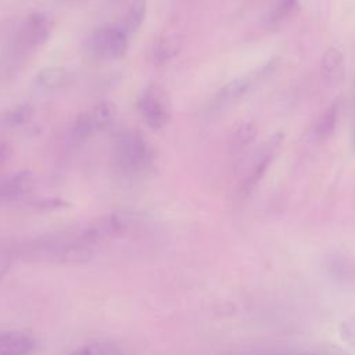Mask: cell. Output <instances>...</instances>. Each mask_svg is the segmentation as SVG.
Instances as JSON below:
<instances>
[{
  "label": "cell",
  "instance_id": "1",
  "mask_svg": "<svg viewBox=\"0 0 355 355\" xmlns=\"http://www.w3.org/2000/svg\"><path fill=\"white\" fill-rule=\"evenodd\" d=\"M22 255L36 262L85 263L93 258V250L78 233L39 239L35 244H29Z\"/></svg>",
  "mask_w": 355,
  "mask_h": 355
},
{
  "label": "cell",
  "instance_id": "2",
  "mask_svg": "<svg viewBox=\"0 0 355 355\" xmlns=\"http://www.w3.org/2000/svg\"><path fill=\"white\" fill-rule=\"evenodd\" d=\"M115 162L121 172L137 175L147 171L154 159L155 151L148 140L137 130H122L115 140Z\"/></svg>",
  "mask_w": 355,
  "mask_h": 355
},
{
  "label": "cell",
  "instance_id": "3",
  "mask_svg": "<svg viewBox=\"0 0 355 355\" xmlns=\"http://www.w3.org/2000/svg\"><path fill=\"white\" fill-rule=\"evenodd\" d=\"M276 67H277V60L273 58V60L266 61L261 67H258L252 71H248L247 73L237 76L236 79L226 83L212 98V101L209 104L211 111L219 112V111L229 108L234 103H237L254 86H257L263 79L269 78L276 71Z\"/></svg>",
  "mask_w": 355,
  "mask_h": 355
},
{
  "label": "cell",
  "instance_id": "4",
  "mask_svg": "<svg viewBox=\"0 0 355 355\" xmlns=\"http://www.w3.org/2000/svg\"><path fill=\"white\" fill-rule=\"evenodd\" d=\"M51 21L42 12H33L25 19L17 22L10 32V39L18 53L33 51L49 39L51 33Z\"/></svg>",
  "mask_w": 355,
  "mask_h": 355
},
{
  "label": "cell",
  "instance_id": "5",
  "mask_svg": "<svg viewBox=\"0 0 355 355\" xmlns=\"http://www.w3.org/2000/svg\"><path fill=\"white\" fill-rule=\"evenodd\" d=\"M137 108L146 125L153 130L164 129L172 116V103L159 85H148L139 96Z\"/></svg>",
  "mask_w": 355,
  "mask_h": 355
},
{
  "label": "cell",
  "instance_id": "6",
  "mask_svg": "<svg viewBox=\"0 0 355 355\" xmlns=\"http://www.w3.org/2000/svg\"><path fill=\"white\" fill-rule=\"evenodd\" d=\"M87 47L98 58L116 60L126 54L129 35L121 26L105 25L90 36Z\"/></svg>",
  "mask_w": 355,
  "mask_h": 355
},
{
  "label": "cell",
  "instance_id": "7",
  "mask_svg": "<svg viewBox=\"0 0 355 355\" xmlns=\"http://www.w3.org/2000/svg\"><path fill=\"white\" fill-rule=\"evenodd\" d=\"M128 226V220L121 214H110L89 222L79 233L87 244H94L101 240L119 234Z\"/></svg>",
  "mask_w": 355,
  "mask_h": 355
},
{
  "label": "cell",
  "instance_id": "8",
  "mask_svg": "<svg viewBox=\"0 0 355 355\" xmlns=\"http://www.w3.org/2000/svg\"><path fill=\"white\" fill-rule=\"evenodd\" d=\"M283 141V133L279 132L276 135H273L261 148V151L258 153L257 158L254 159V164L251 165L248 175L245 176V180L243 183V193L248 194L252 191V189L258 184V182L262 179L263 173L266 172L268 166L270 165L272 159L275 158L276 153L280 148V144Z\"/></svg>",
  "mask_w": 355,
  "mask_h": 355
},
{
  "label": "cell",
  "instance_id": "9",
  "mask_svg": "<svg viewBox=\"0 0 355 355\" xmlns=\"http://www.w3.org/2000/svg\"><path fill=\"white\" fill-rule=\"evenodd\" d=\"M33 184L35 179L31 171H18L14 175L8 176L6 180H3V183L0 184V198L7 201L21 198L33 189Z\"/></svg>",
  "mask_w": 355,
  "mask_h": 355
},
{
  "label": "cell",
  "instance_id": "10",
  "mask_svg": "<svg viewBox=\"0 0 355 355\" xmlns=\"http://www.w3.org/2000/svg\"><path fill=\"white\" fill-rule=\"evenodd\" d=\"M35 347V340L26 333L0 331V355H29Z\"/></svg>",
  "mask_w": 355,
  "mask_h": 355
},
{
  "label": "cell",
  "instance_id": "11",
  "mask_svg": "<svg viewBox=\"0 0 355 355\" xmlns=\"http://www.w3.org/2000/svg\"><path fill=\"white\" fill-rule=\"evenodd\" d=\"M182 50V39L178 35L161 37L153 50V60L157 65H162L173 60Z\"/></svg>",
  "mask_w": 355,
  "mask_h": 355
},
{
  "label": "cell",
  "instance_id": "12",
  "mask_svg": "<svg viewBox=\"0 0 355 355\" xmlns=\"http://www.w3.org/2000/svg\"><path fill=\"white\" fill-rule=\"evenodd\" d=\"M92 123L94 126V130H104L108 126H111V123L115 119L116 115V108L114 105L112 101L108 100H103L100 103H97L90 111H89Z\"/></svg>",
  "mask_w": 355,
  "mask_h": 355
},
{
  "label": "cell",
  "instance_id": "13",
  "mask_svg": "<svg viewBox=\"0 0 355 355\" xmlns=\"http://www.w3.org/2000/svg\"><path fill=\"white\" fill-rule=\"evenodd\" d=\"M35 80L40 87L58 89L68 82V71L62 67H46L36 73Z\"/></svg>",
  "mask_w": 355,
  "mask_h": 355
},
{
  "label": "cell",
  "instance_id": "14",
  "mask_svg": "<svg viewBox=\"0 0 355 355\" xmlns=\"http://www.w3.org/2000/svg\"><path fill=\"white\" fill-rule=\"evenodd\" d=\"M147 14V0H132L129 4L128 14L122 22V29L132 35L140 29Z\"/></svg>",
  "mask_w": 355,
  "mask_h": 355
},
{
  "label": "cell",
  "instance_id": "15",
  "mask_svg": "<svg viewBox=\"0 0 355 355\" xmlns=\"http://www.w3.org/2000/svg\"><path fill=\"white\" fill-rule=\"evenodd\" d=\"M33 116V107L31 104H18L8 108L1 116L0 123L6 128H18L28 123Z\"/></svg>",
  "mask_w": 355,
  "mask_h": 355
},
{
  "label": "cell",
  "instance_id": "16",
  "mask_svg": "<svg viewBox=\"0 0 355 355\" xmlns=\"http://www.w3.org/2000/svg\"><path fill=\"white\" fill-rule=\"evenodd\" d=\"M93 133H96L94 126L92 123L89 111L87 112H82L76 116L73 125H72V130H71V136H72V141L75 144H80L85 143Z\"/></svg>",
  "mask_w": 355,
  "mask_h": 355
},
{
  "label": "cell",
  "instance_id": "17",
  "mask_svg": "<svg viewBox=\"0 0 355 355\" xmlns=\"http://www.w3.org/2000/svg\"><path fill=\"white\" fill-rule=\"evenodd\" d=\"M68 355H122V351L114 343H90L85 344Z\"/></svg>",
  "mask_w": 355,
  "mask_h": 355
},
{
  "label": "cell",
  "instance_id": "18",
  "mask_svg": "<svg viewBox=\"0 0 355 355\" xmlns=\"http://www.w3.org/2000/svg\"><path fill=\"white\" fill-rule=\"evenodd\" d=\"M337 122V105H331L318 121L315 126V133L319 139H324L330 136V133L334 130Z\"/></svg>",
  "mask_w": 355,
  "mask_h": 355
},
{
  "label": "cell",
  "instance_id": "19",
  "mask_svg": "<svg viewBox=\"0 0 355 355\" xmlns=\"http://www.w3.org/2000/svg\"><path fill=\"white\" fill-rule=\"evenodd\" d=\"M298 6V0H277L273 10L269 14L270 24H280L287 17H290Z\"/></svg>",
  "mask_w": 355,
  "mask_h": 355
},
{
  "label": "cell",
  "instance_id": "20",
  "mask_svg": "<svg viewBox=\"0 0 355 355\" xmlns=\"http://www.w3.org/2000/svg\"><path fill=\"white\" fill-rule=\"evenodd\" d=\"M255 136H257V129L252 123H248V122L241 123L233 135V146L236 148L245 147L255 139Z\"/></svg>",
  "mask_w": 355,
  "mask_h": 355
},
{
  "label": "cell",
  "instance_id": "21",
  "mask_svg": "<svg viewBox=\"0 0 355 355\" xmlns=\"http://www.w3.org/2000/svg\"><path fill=\"white\" fill-rule=\"evenodd\" d=\"M338 336L341 341L355 352V316L347 318L340 323Z\"/></svg>",
  "mask_w": 355,
  "mask_h": 355
},
{
  "label": "cell",
  "instance_id": "22",
  "mask_svg": "<svg viewBox=\"0 0 355 355\" xmlns=\"http://www.w3.org/2000/svg\"><path fill=\"white\" fill-rule=\"evenodd\" d=\"M330 266H331V269L340 270L337 273L338 277L345 279V280L347 279H352L354 280V277H355V261L340 258V259L333 261V263Z\"/></svg>",
  "mask_w": 355,
  "mask_h": 355
},
{
  "label": "cell",
  "instance_id": "23",
  "mask_svg": "<svg viewBox=\"0 0 355 355\" xmlns=\"http://www.w3.org/2000/svg\"><path fill=\"white\" fill-rule=\"evenodd\" d=\"M312 355H352L347 349L337 345H322L313 351Z\"/></svg>",
  "mask_w": 355,
  "mask_h": 355
},
{
  "label": "cell",
  "instance_id": "24",
  "mask_svg": "<svg viewBox=\"0 0 355 355\" xmlns=\"http://www.w3.org/2000/svg\"><path fill=\"white\" fill-rule=\"evenodd\" d=\"M11 153H12L11 146L6 141H0V168L10 159Z\"/></svg>",
  "mask_w": 355,
  "mask_h": 355
},
{
  "label": "cell",
  "instance_id": "25",
  "mask_svg": "<svg viewBox=\"0 0 355 355\" xmlns=\"http://www.w3.org/2000/svg\"><path fill=\"white\" fill-rule=\"evenodd\" d=\"M236 355H286V354L275 349H251V351H244Z\"/></svg>",
  "mask_w": 355,
  "mask_h": 355
},
{
  "label": "cell",
  "instance_id": "26",
  "mask_svg": "<svg viewBox=\"0 0 355 355\" xmlns=\"http://www.w3.org/2000/svg\"><path fill=\"white\" fill-rule=\"evenodd\" d=\"M0 200H1V198H0Z\"/></svg>",
  "mask_w": 355,
  "mask_h": 355
}]
</instances>
